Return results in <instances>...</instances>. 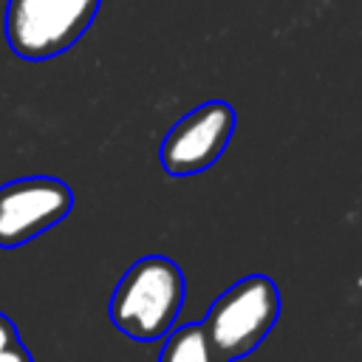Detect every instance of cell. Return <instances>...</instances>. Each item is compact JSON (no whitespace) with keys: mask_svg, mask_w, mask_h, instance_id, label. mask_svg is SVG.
<instances>
[{"mask_svg":"<svg viewBox=\"0 0 362 362\" xmlns=\"http://www.w3.org/2000/svg\"><path fill=\"white\" fill-rule=\"evenodd\" d=\"M0 362H34V356L23 342H14V345L0 351Z\"/></svg>","mask_w":362,"mask_h":362,"instance_id":"7","label":"cell"},{"mask_svg":"<svg viewBox=\"0 0 362 362\" xmlns=\"http://www.w3.org/2000/svg\"><path fill=\"white\" fill-rule=\"evenodd\" d=\"M235 133V107L212 99L178 119L161 141L158 158L170 175H195L212 167Z\"/></svg>","mask_w":362,"mask_h":362,"instance_id":"5","label":"cell"},{"mask_svg":"<svg viewBox=\"0 0 362 362\" xmlns=\"http://www.w3.org/2000/svg\"><path fill=\"white\" fill-rule=\"evenodd\" d=\"M158 362H215L201 322H187L164 337Z\"/></svg>","mask_w":362,"mask_h":362,"instance_id":"6","label":"cell"},{"mask_svg":"<svg viewBox=\"0 0 362 362\" xmlns=\"http://www.w3.org/2000/svg\"><path fill=\"white\" fill-rule=\"evenodd\" d=\"M74 206V192L54 175H25L0 187V249H17L57 226Z\"/></svg>","mask_w":362,"mask_h":362,"instance_id":"4","label":"cell"},{"mask_svg":"<svg viewBox=\"0 0 362 362\" xmlns=\"http://www.w3.org/2000/svg\"><path fill=\"white\" fill-rule=\"evenodd\" d=\"M280 317L277 283L266 274H249L232 283L201 320L215 362H238L249 356L274 328Z\"/></svg>","mask_w":362,"mask_h":362,"instance_id":"2","label":"cell"},{"mask_svg":"<svg viewBox=\"0 0 362 362\" xmlns=\"http://www.w3.org/2000/svg\"><path fill=\"white\" fill-rule=\"evenodd\" d=\"M184 305V272L164 255L139 257L116 283L110 322L136 342L164 339Z\"/></svg>","mask_w":362,"mask_h":362,"instance_id":"1","label":"cell"},{"mask_svg":"<svg viewBox=\"0 0 362 362\" xmlns=\"http://www.w3.org/2000/svg\"><path fill=\"white\" fill-rule=\"evenodd\" d=\"M14 342H20L17 325L11 322V317L0 314V351H3V348H8V345H14Z\"/></svg>","mask_w":362,"mask_h":362,"instance_id":"8","label":"cell"},{"mask_svg":"<svg viewBox=\"0 0 362 362\" xmlns=\"http://www.w3.org/2000/svg\"><path fill=\"white\" fill-rule=\"evenodd\" d=\"M102 0H8L3 31L23 59L65 54L93 23Z\"/></svg>","mask_w":362,"mask_h":362,"instance_id":"3","label":"cell"}]
</instances>
